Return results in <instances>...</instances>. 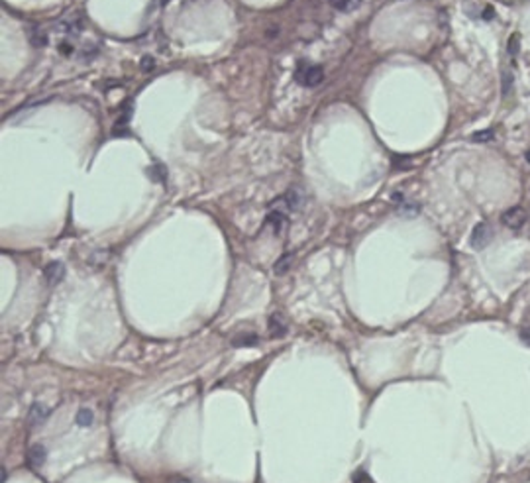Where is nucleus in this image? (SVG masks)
Here are the masks:
<instances>
[{
  "instance_id": "nucleus-1",
  "label": "nucleus",
  "mask_w": 530,
  "mask_h": 483,
  "mask_svg": "<svg viewBox=\"0 0 530 483\" xmlns=\"http://www.w3.org/2000/svg\"><path fill=\"white\" fill-rule=\"evenodd\" d=\"M322 77H324V71H322L320 65H299L297 73H295V79L299 80L303 87H316L320 85Z\"/></svg>"
},
{
  "instance_id": "nucleus-2",
  "label": "nucleus",
  "mask_w": 530,
  "mask_h": 483,
  "mask_svg": "<svg viewBox=\"0 0 530 483\" xmlns=\"http://www.w3.org/2000/svg\"><path fill=\"white\" fill-rule=\"evenodd\" d=\"M491 238H493L491 226L487 224V222H479V224L473 228V232H471L469 244H471V248H475V250H483V248L491 242Z\"/></svg>"
},
{
  "instance_id": "nucleus-3",
  "label": "nucleus",
  "mask_w": 530,
  "mask_h": 483,
  "mask_svg": "<svg viewBox=\"0 0 530 483\" xmlns=\"http://www.w3.org/2000/svg\"><path fill=\"white\" fill-rule=\"evenodd\" d=\"M501 220H503V224L507 226V228H511V230H520V228L524 226V222H526V210L522 209V207H513V209L503 212Z\"/></svg>"
},
{
  "instance_id": "nucleus-4",
  "label": "nucleus",
  "mask_w": 530,
  "mask_h": 483,
  "mask_svg": "<svg viewBox=\"0 0 530 483\" xmlns=\"http://www.w3.org/2000/svg\"><path fill=\"white\" fill-rule=\"evenodd\" d=\"M44 275H46V281L49 285H57L61 283L65 277V265L61 261H51L48 267L44 269Z\"/></svg>"
},
{
  "instance_id": "nucleus-5",
  "label": "nucleus",
  "mask_w": 530,
  "mask_h": 483,
  "mask_svg": "<svg viewBox=\"0 0 530 483\" xmlns=\"http://www.w3.org/2000/svg\"><path fill=\"white\" fill-rule=\"evenodd\" d=\"M46 448L42 444H33L32 448L28 450V464L32 467H42L46 464Z\"/></svg>"
},
{
  "instance_id": "nucleus-6",
  "label": "nucleus",
  "mask_w": 530,
  "mask_h": 483,
  "mask_svg": "<svg viewBox=\"0 0 530 483\" xmlns=\"http://www.w3.org/2000/svg\"><path fill=\"white\" fill-rule=\"evenodd\" d=\"M48 417H49V409H46V407L39 405V402L32 405V409H30V413H28V420H30L32 426H37V424L46 422Z\"/></svg>"
},
{
  "instance_id": "nucleus-7",
  "label": "nucleus",
  "mask_w": 530,
  "mask_h": 483,
  "mask_svg": "<svg viewBox=\"0 0 530 483\" xmlns=\"http://www.w3.org/2000/svg\"><path fill=\"white\" fill-rule=\"evenodd\" d=\"M267 224L273 226L275 234H281V232L285 230V226H287V216H285L281 210H273V212H269V216H267Z\"/></svg>"
},
{
  "instance_id": "nucleus-8",
  "label": "nucleus",
  "mask_w": 530,
  "mask_h": 483,
  "mask_svg": "<svg viewBox=\"0 0 530 483\" xmlns=\"http://www.w3.org/2000/svg\"><path fill=\"white\" fill-rule=\"evenodd\" d=\"M269 330H271V336H273V338H281V336L287 334V324H285L281 314H273V316L269 318Z\"/></svg>"
},
{
  "instance_id": "nucleus-9",
  "label": "nucleus",
  "mask_w": 530,
  "mask_h": 483,
  "mask_svg": "<svg viewBox=\"0 0 530 483\" xmlns=\"http://www.w3.org/2000/svg\"><path fill=\"white\" fill-rule=\"evenodd\" d=\"M283 200H285V205H287L291 210H299L303 207V203H305V196H303V193H301L299 189H291V191H287V194L283 196Z\"/></svg>"
},
{
  "instance_id": "nucleus-10",
  "label": "nucleus",
  "mask_w": 530,
  "mask_h": 483,
  "mask_svg": "<svg viewBox=\"0 0 530 483\" xmlns=\"http://www.w3.org/2000/svg\"><path fill=\"white\" fill-rule=\"evenodd\" d=\"M501 87H503V95H505V97L511 95V91H513V87H514L513 71H511L507 65L503 67V73H501Z\"/></svg>"
},
{
  "instance_id": "nucleus-11",
  "label": "nucleus",
  "mask_w": 530,
  "mask_h": 483,
  "mask_svg": "<svg viewBox=\"0 0 530 483\" xmlns=\"http://www.w3.org/2000/svg\"><path fill=\"white\" fill-rule=\"evenodd\" d=\"M130 114H132V106H130V102H126V106H124V116H120V118H118V122H116V126H114V134H118V130H120V134H124V132H126Z\"/></svg>"
},
{
  "instance_id": "nucleus-12",
  "label": "nucleus",
  "mask_w": 530,
  "mask_h": 483,
  "mask_svg": "<svg viewBox=\"0 0 530 483\" xmlns=\"http://www.w3.org/2000/svg\"><path fill=\"white\" fill-rule=\"evenodd\" d=\"M330 4L336 8V10H342V12H348L355 8L359 4V0H330Z\"/></svg>"
},
{
  "instance_id": "nucleus-13",
  "label": "nucleus",
  "mask_w": 530,
  "mask_h": 483,
  "mask_svg": "<svg viewBox=\"0 0 530 483\" xmlns=\"http://www.w3.org/2000/svg\"><path fill=\"white\" fill-rule=\"evenodd\" d=\"M93 411H89V409H80L79 413H77V424L79 426H91L93 424Z\"/></svg>"
},
{
  "instance_id": "nucleus-14",
  "label": "nucleus",
  "mask_w": 530,
  "mask_h": 483,
  "mask_svg": "<svg viewBox=\"0 0 530 483\" xmlns=\"http://www.w3.org/2000/svg\"><path fill=\"white\" fill-rule=\"evenodd\" d=\"M518 49H520V35L518 33H513L509 37V44H507V51L511 57H516L518 55Z\"/></svg>"
},
{
  "instance_id": "nucleus-15",
  "label": "nucleus",
  "mask_w": 530,
  "mask_h": 483,
  "mask_svg": "<svg viewBox=\"0 0 530 483\" xmlns=\"http://www.w3.org/2000/svg\"><path fill=\"white\" fill-rule=\"evenodd\" d=\"M291 256H283V258L279 259L277 263H275V273L277 275H283L287 269H289V265H291Z\"/></svg>"
},
{
  "instance_id": "nucleus-16",
  "label": "nucleus",
  "mask_w": 530,
  "mask_h": 483,
  "mask_svg": "<svg viewBox=\"0 0 530 483\" xmlns=\"http://www.w3.org/2000/svg\"><path fill=\"white\" fill-rule=\"evenodd\" d=\"M418 210H420V207H418V205H409V203H401V212H402V214H406V216H415Z\"/></svg>"
},
{
  "instance_id": "nucleus-17",
  "label": "nucleus",
  "mask_w": 530,
  "mask_h": 483,
  "mask_svg": "<svg viewBox=\"0 0 530 483\" xmlns=\"http://www.w3.org/2000/svg\"><path fill=\"white\" fill-rule=\"evenodd\" d=\"M256 342H257V336H254V334L240 336V338L234 340V344H236V346H250V344H256Z\"/></svg>"
},
{
  "instance_id": "nucleus-18",
  "label": "nucleus",
  "mask_w": 530,
  "mask_h": 483,
  "mask_svg": "<svg viewBox=\"0 0 530 483\" xmlns=\"http://www.w3.org/2000/svg\"><path fill=\"white\" fill-rule=\"evenodd\" d=\"M491 138H493V132H491V130H485V132H477V134H473V140H477V142H479V140L485 142V140H491Z\"/></svg>"
},
{
  "instance_id": "nucleus-19",
  "label": "nucleus",
  "mask_w": 530,
  "mask_h": 483,
  "mask_svg": "<svg viewBox=\"0 0 530 483\" xmlns=\"http://www.w3.org/2000/svg\"><path fill=\"white\" fill-rule=\"evenodd\" d=\"M142 67H144V71H147V69H151V67H153V59H151V57H144V61H142Z\"/></svg>"
},
{
  "instance_id": "nucleus-20",
  "label": "nucleus",
  "mask_w": 530,
  "mask_h": 483,
  "mask_svg": "<svg viewBox=\"0 0 530 483\" xmlns=\"http://www.w3.org/2000/svg\"><path fill=\"white\" fill-rule=\"evenodd\" d=\"M526 159H530V151H528V153H526Z\"/></svg>"
}]
</instances>
